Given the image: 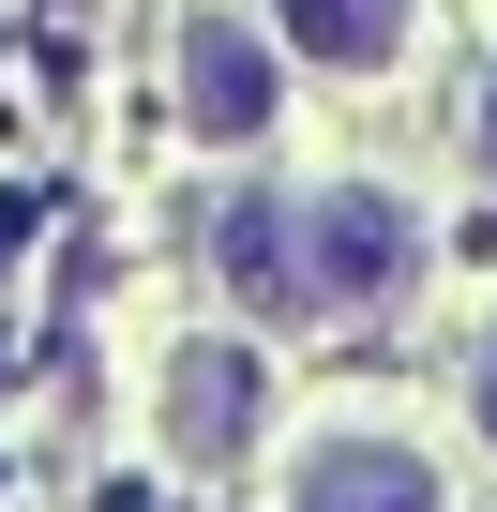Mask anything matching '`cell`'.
<instances>
[{
    "label": "cell",
    "mask_w": 497,
    "mask_h": 512,
    "mask_svg": "<svg viewBox=\"0 0 497 512\" xmlns=\"http://www.w3.org/2000/svg\"><path fill=\"white\" fill-rule=\"evenodd\" d=\"M211 272L241 287V317H317L302 211H287V196H226V211H211Z\"/></svg>",
    "instance_id": "cell-4"
},
{
    "label": "cell",
    "mask_w": 497,
    "mask_h": 512,
    "mask_svg": "<svg viewBox=\"0 0 497 512\" xmlns=\"http://www.w3.org/2000/svg\"><path fill=\"white\" fill-rule=\"evenodd\" d=\"M467 422L497 437V332H482V362H467Z\"/></svg>",
    "instance_id": "cell-7"
},
{
    "label": "cell",
    "mask_w": 497,
    "mask_h": 512,
    "mask_svg": "<svg viewBox=\"0 0 497 512\" xmlns=\"http://www.w3.org/2000/svg\"><path fill=\"white\" fill-rule=\"evenodd\" d=\"M302 272H317V302H332V317L392 302V287L422 272V226H407V196H377V181H332V196H302Z\"/></svg>",
    "instance_id": "cell-1"
},
{
    "label": "cell",
    "mask_w": 497,
    "mask_h": 512,
    "mask_svg": "<svg viewBox=\"0 0 497 512\" xmlns=\"http://www.w3.org/2000/svg\"><path fill=\"white\" fill-rule=\"evenodd\" d=\"M181 121L226 136V151L272 136V46L241 31V16H181Z\"/></svg>",
    "instance_id": "cell-2"
},
{
    "label": "cell",
    "mask_w": 497,
    "mask_h": 512,
    "mask_svg": "<svg viewBox=\"0 0 497 512\" xmlns=\"http://www.w3.org/2000/svg\"><path fill=\"white\" fill-rule=\"evenodd\" d=\"M272 16H287V46H302V61H332V76H377V61H407L422 0H272Z\"/></svg>",
    "instance_id": "cell-6"
},
{
    "label": "cell",
    "mask_w": 497,
    "mask_h": 512,
    "mask_svg": "<svg viewBox=\"0 0 497 512\" xmlns=\"http://www.w3.org/2000/svg\"><path fill=\"white\" fill-rule=\"evenodd\" d=\"M257 407H272V377H257V347H241V332H196V347L166 362V437H181L196 467H226L241 437H257Z\"/></svg>",
    "instance_id": "cell-3"
},
{
    "label": "cell",
    "mask_w": 497,
    "mask_h": 512,
    "mask_svg": "<svg viewBox=\"0 0 497 512\" xmlns=\"http://www.w3.org/2000/svg\"><path fill=\"white\" fill-rule=\"evenodd\" d=\"M287 512H437V467L407 437H317L287 467Z\"/></svg>",
    "instance_id": "cell-5"
},
{
    "label": "cell",
    "mask_w": 497,
    "mask_h": 512,
    "mask_svg": "<svg viewBox=\"0 0 497 512\" xmlns=\"http://www.w3.org/2000/svg\"><path fill=\"white\" fill-rule=\"evenodd\" d=\"M482 166H497V91H482Z\"/></svg>",
    "instance_id": "cell-8"
}]
</instances>
